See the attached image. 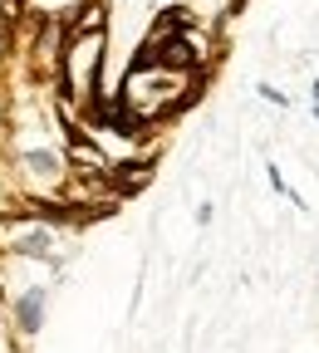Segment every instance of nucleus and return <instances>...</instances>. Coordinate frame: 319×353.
I'll use <instances>...</instances> for the list:
<instances>
[{
	"label": "nucleus",
	"mask_w": 319,
	"mask_h": 353,
	"mask_svg": "<svg viewBox=\"0 0 319 353\" xmlns=\"http://www.w3.org/2000/svg\"><path fill=\"white\" fill-rule=\"evenodd\" d=\"M309 113H314V118H319V99H314V108H309Z\"/></svg>",
	"instance_id": "obj_7"
},
{
	"label": "nucleus",
	"mask_w": 319,
	"mask_h": 353,
	"mask_svg": "<svg viewBox=\"0 0 319 353\" xmlns=\"http://www.w3.org/2000/svg\"><path fill=\"white\" fill-rule=\"evenodd\" d=\"M265 182H270V192H280V196H295V201H300V192H295V187L285 182L280 162H270V157H265Z\"/></svg>",
	"instance_id": "obj_4"
},
{
	"label": "nucleus",
	"mask_w": 319,
	"mask_h": 353,
	"mask_svg": "<svg viewBox=\"0 0 319 353\" xmlns=\"http://www.w3.org/2000/svg\"><path fill=\"white\" fill-rule=\"evenodd\" d=\"M20 162H25L35 176H50V182H55V176H64V157H59V152H50V148H25V152H20Z\"/></svg>",
	"instance_id": "obj_3"
},
{
	"label": "nucleus",
	"mask_w": 319,
	"mask_h": 353,
	"mask_svg": "<svg viewBox=\"0 0 319 353\" xmlns=\"http://www.w3.org/2000/svg\"><path fill=\"white\" fill-rule=\"evenodd\" d=\"M10 250H15V255H25V260H55V236L39 226V231L15 236V241H10Z\"/></svg>",
	"instance_id": "obj_2"
},
{
	"label": "nucleus",
	"mask_w": 319,
	"mask_h": 353,
	"mask_svg": "<svg viewBox=\"0 0 319 353\" xmlns=\"http://www.w3.org/2000/svg\"><path fill=\"white\" fill-rule=\"evenodd\" d=\"M211 216H216V206H211V201H202V206H197V226H211Z\"/></svg>",
	"instance_id": "obj_6"
},
{
	"label": "nucleus",
	"mask_w": 319,
	"mask_h": 353,
	"mask_svg": "<svg viewBox=\"0 0 319 353\" xmlns=\"http://www.w3.org/2000/svg\"><path fill=\"white\" fill-rule=\"evenodd\" d=\"M44 304H50V294H44L39 285L25 290V294L15 299V329H20L25 339H35V334L44 329Z\"/></svg>",
	"instance_id": "obj_1"
},
{
	"label": "nucleus",
	"mask_w": 319,
	"mask_h": 353,
	"mask_svg": "<svg viewBox=\"0 0 319 353\" xmlns=\"http://www.w3.org/2000/svg\"><path fill=\"white\" fill-rule=\"evenodd\" d=\"M255 94H260L265 103H276V108H290V99H285V94H280V88L270 83V79H260V83H255Z\"/></svg>",
	"instance_id": "obj_5"
}]
</instances>
